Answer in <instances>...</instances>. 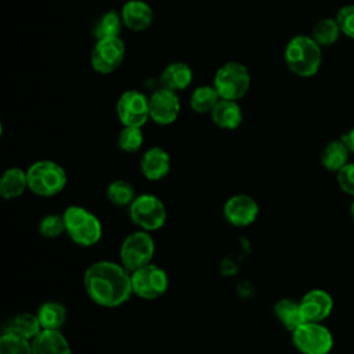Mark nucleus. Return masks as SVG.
<instances>
[{
    "label": "nucleus",
    "instance_id": "obj_10",
    "mask_svg": "<svg viewBox=\"0 0 354 354\" xmlns=\"http://www.w3.org/2000/svg\"><path fill=\"white\" fill-rule=\"evenodd\" d=\"M126 57V46L120 36L95 40L90 55V65L100 75H109L118 71Z\"/></svg>",
    "mask_w": 354,
    "mask_h": 354
},
{
    "label": "nucleus",
    "instance_id": "obj_6",
    "mask_svg": "<svg viewBox=\"0 0 354 354\" xmlns=\"http://www.w3.org/2000/svg\"><path fill=\"white\" fill-rule=\"evenodd\" d=\"M129 216L140 230L152 232L165 225L167 210L158 196L152 194H141L137 195L129 206Z\"/></svg>",
    "mask_w": 354,
    "mask_h": 354
},
{
    "label": "nucleus",
    "instance_id": "obj_11",
    "mask_svg": "<svg viewBox=\"0 0 354 354\" xmlns=\"http://www.w3.org/2000/svg\"><path fill=\"white\" fill-rule=\"evenodd\" d=\"M116 115L123 126L142 127L149 119V97L130 88L123 91L116 102Z\"/></svg>",
    "mask_w": 354,
    "mask_h": 354
},
{
    "label": "nucleus",
    "instance_id": "obj_22",
    "mask_svg": "<svg viewBox=\"0 0 354 354\" xmlns=\"http://www.w3.org/2000/svg\"><path fill=\"white\" fill-rule=\"evenodd\" d=\"M274 314L277 319L282 324V326L289 330L290 333L304 321L303 313H301V306L300 300H293L290 297H283L279 299L274 304Z\"/></svg>",
    "mask_w": 354,
    "mask_h": 354
},
{
    "label": "nucleus",
    "instance_id": "obj_14",
    "mask_svg": "<svg viewBox=\"0 0 354 354\" xmlns=\"http://www.w3.org/2000/svg\"><path fill=\"white\" fill-rule=\"evenodd\" d=\"M300 306L304 321L324 322L333 311V297L328 290L314 288L304 293Z\"/></svg>",
    "mask_w": 354,
    "mask_h": 354
},
{
    "label": "nucleus",
    "instance_id": "obj_33",
    "mask_svg": "<svg viewBox=\"0 0 354 354\" xmlns=\"http://www.w3.org/2000/svg\"><path fill=\"white\" fill-rule=\"evenodd\" d=\"M337 185L340 189L354 198V162H348L336 173Z\"/></svg>",
    "mask_w": 354,
    "mask_h": 354
},
{
    "label": "nucleus",
    "instance_id": "obj_34",
    "mask_svg": "<svg viewBox=\"0 0 354 354\" xmlns=\"http://www.w3.org/2000/svg\"><path fill=\"white\" fill-rule=\"evenodd\" d=\"M342 138H343V141L347 144L350 152L354 153V126H353L346 134H343Z\"/></svg>",
    "mask_w": 354,
    "mask_h": 354
},
{
    "label": "nucleus",
    "instance_id": "obj_4",
    "mask_svg": "<svg viewBox=\"0 0 354 354\" xmlns=\"http://www.w3.org/2000/svg\"><path fill=\"white\" fill-rule=\"evenodd\" d=\"M26 174L29 191L41 198L58 195L68 181L65 169L50 159H41L32 163L28 167Z\"/></svg>",
    "mask_w": 354,
    "mask_h": 354
},
{
    "label": "nucleus",
    "instance_id": "obj_16",
    "mask_svg": "<svg viewBox=\"0 0 354 354\" xmlns=\"http://www.w3.org/2000/svg\"><path fill=\"white\" fill-rule=\"evenodd\" d=\"M171 167V159L166 149L162 147L148 148L140 160V170L147 180L158 181L166 177Z\"/></svg>",
    "mask_w": 354,
    "mask_h": 354
},
{
    "label": "nucleus",
    "instance_id": "obj_20",
    "mask_svg": "<svg viewBox=\"0 0 354 354\" xmlns=\"http://www.w3.org/2000/svg\"><path fill=\"white\" fill-rule=\"evenodd\" d=\"M213 123L223 130H235L243 122V112L238 101L223 100L216 104L213 111L210 112Z\"/></svg>",
    "mask_w": 354,
    "mask_h": 354
},
{
    "label": "nucleus",
    "instance_id": "obj_1",
    "mask_svg": "<svg viewBox=\"0 0 354 354\" xmlns=\"http://www.w3.org/2000/svg\"><path fill=\"white\" fill-rule=\"evenodd\" d=\"M87 296L98 306L115 308L124 304L133 295L131 272L122 264L100 260L87 267L83 275Z\"/></svg>",
    "mask_w": 354,
    "mask_h": 354
},
{
    "label": "nucleus",
    "instance_id": "obj_21",
    "mask_svg": "<svg viewBox=\"0 0 354 354\" xmlns=\"http://www.w3.org/2000/svg\"><path fill=\"white\" fill-rule=\"evenodd\" d=\"M29 189L26 170L21 167H8L0 177V195L3 199H17Z\"/></svg>",
    "mask_w": 354,
    "mask_h": 354
},
{
    "label": "nucleus",
    "instance_id": "obj_24",
    "mask_svg": "<svg viewBox=\"0 0 354 354\" xmlns=\"http://www.w3.org/2000/svg\"><path fill=\"white\" fill-rule=\"evenodd\" d=\"M218 101L220 95L213 84H201L189 95L191 109L201 115L210 113Z\"/></svg>",
    "mask_w": 354,
    "mask_h": 354
},
{
    "label": "nucleus",
    "instance_id": "obj_29",
    "mask_svg": "<svg viewBox=\"0 0 354 354\" xmlns=\"http://www.w3.org/2000/svg\"><path fill=\"white\" fill-rule=\"evenodd\" d=\"M144 144V133L141 127L123 126L118 134V147L127 153L137 152Z\"/></svg>",
    "mask_w": 354,
    "mask_h": 354
},
{
    "label": "nucleus",
    "instance_id": "obj_30",
    "mask_svg": "<svg viewBox=\"0 0 354 354\" xmlns=\"http://www.w3.org/2000/svg\"><path fill=\"white\" fill-rule=\"evenodd\" d=\"M0 354H32L30 340L11 333L0 335Z\"/></svg>",
    "mask_w": 354,
    "mask_h": 354
},
{
    "label": "nucleus",
    "instance_id": "obj_8",
    "mask_svg": "<svg viewBox=\"0 0 354 354\" xmlns=\"http://www.w3.org/2000/svg\"><path fill=\"white\" fill-rule=\"evenodd\" d=\"M155 254V242L148 231L138 230L129 234L119 249L120 263L131 272L140 267L152 263Z\"/></svg>",
    "mask_w": 354,
    "mask_h": 354
},
{
    "label": "nucleus",
    "instance_id": "obj_26",
    "mask_svg": "<svg viewBox=\"0 0 354 354\" xmlns=\"http://www.w3.org/2000/svg\"><path fill=\"white\" fill-rule=\"evenodd\" d=\"M123 21L120 11L116 10H109L105 11L94 24L93 28V35L95 40L98 39H105V37H118L120 36L122 28H123Z\"/></svg>",
    "mask_w": 354,
    "mask_h": 354
},
{
    "label": "nucleus",
    "instance_id": "obj_35",
    "mask_svg": "<svg viewBox=\"0 0 354 354\" xmlns=\"http://www.w3.org/2000/svg\"><path fill=\"white\" fill-rule=\"evenodd\" d=\"M350 214H351V218H353V221H354V199H353L351 206H350Z\"/></svg>",
    "mask_w": 354,
    "mask_h": 354
},
{
    "label": "nucleus",
    "instance_id": "obj_31",
    "mask_svg": "<svg viewBox=\"0 0 354 354\" xmlns=\"http://www.w3.org/2000/svg\"><path fill=\"white\" fill-rule=\"evenodd\" d=\"M39 232L47 239L58 238L62 232H65V223L62 214L50 213L44 216L39 223Z\"/></svg>",
    "mask_w": 354,
    "mask_h": 354
},
{
    "label": "nucleus",
    "instance_id": "obj_15",
    "mask_svg": "<svg viewBox=\"0 0 354 354\" xmlns=\"http://www.w3.org/2000/svg\"><path fill=\"white\" fill-rule=\"evenodd\" d=\"M124 28L131 32H144L153 22V11L145 0H127L120 10Z\"/></svg>",
    "mask_w": 354,
    "mask_h": 354
},
{
    "label": "nucleus",
    "instance_id": "obj_18",
    "mask_svg": "<svg viewBox=\"0 0 354 354\" xmlns=\"http://www.w3.org/2000/svg\"><path fill=\"white\" fill-rule=\"evenodd\" d=\"M192 80H194V71L187 62H183V61L170 62L163 68L159 76L160 86L170 88L176 93L188 88Z\"/></svg>",
    "mask_w": 354,
    "mask_h": 354
},
{
    "label": "nucleus",
    "instance_id": "obj_7",
    "mask_svg": "<svg viewBox=\"0 0 354 354\" xmlns=\"http://www.w3.org/2000/svg\"><path fill=\"white\" fill-rule=\"evenodd\" d=\"M293 346L301 354H329L333 348V335L322 322L306 321L292 332Z\"/></svg>",
    "mask_w": 354,
    "mask_h": 354
},
{
    "label": "nucleus",
    "instance_id": "obj_27",
    "mask_svg": "<svg viewBox=\"0 0 354 354\" xmlns=\"http://www.w3.org/2000/svg\"><path fill=\"white\" fill-rule=\"evenodd\" d=\"M136 196L134 187L126 180H113L106 187L108 201L118 207H129Z\"/></svg>",
    "mask_w": 354,
    "mask_h": 354
},
{
    "label": "nucleus",
    "instance_id": "obj_13",
    "mask_svg": "<svg viewBox=\"0 0 354 354\" xmlns=\"http://www.w3.org/2000/svg\"><path fill=\"white\" fill-rule=\"evenodd\" d=\"M223 213L231 225L248 227L256 221L259 216V205L250 195L236 194L225 201Z\"/></svg>",
    "mask_w": 354,
    "mask_h": 354
},
{
    "label": "nucleus",
    "instance_id": "obj_19",
    "mask_svg": "<svg viewBox=\"0 0 354 354\" xmlns=\"http://www.w3.org/2000/svg\"><path fill=\"white\" fill-rule=\"evenodd\" d=\"M41 329L43 328L40 325L37 315L33 313L24 311V313H18V314L10 317L3 324L1 333H11V335H15V336H19L22 339L32 342L39 335V332Z\"/></svg>",
    "mask_w": 354,
    "mask_h": 354
},
{
    "label": "nucleus",
    "instance_id": "obj_25",
    "mask_svg": "<svg viewBox=\"0 0 354 354\" xmlns=\"http://www.w3.org/2000/svg\"><path fill=\"white\" fill-rule=\"evenodd\" d=\"M36 315L43 329H61L66 322V308L59 301H44Z\"/></svg>",
    "mask_w": 354,
    "mask_h": 354
},
{
    "label": "nucleus",
    "instance_id": "obj_3",
    "mask_svg": "<svg viewBox=\"0 0 354 354\" xmlns=\"http://www.w3.org/2000/svg\"><path fill=\"white\" fill-rule=\"evenodd\" d=\"M65 232L79 246H94L102 238V223L88 209L72 205L62 213Z\"/></svg>",
    "mask_w": 354,
    "mask_h": 354
},
{
    "label": "nucleus",
    "instance_id": "obj_23",
    "mask_svg": "<svg viewBox=\"0 0 354 354\" xmlns=\"http://www.w3.org/2000/svg\"><path fill=\"white\" fill-rule=\"evenodd\" d=\"M350 149L343 138L329 141L321 152V163L329 171H339L344 165L348 163Z\"/></svg>",
    "mask_w": 354,
    "mask_h": 354
},
{
    "label": "nucleus",
    "instance_id": "obj_5",
    "mask_svg": "<svg viewBox=\"0 0 354 354\" xmlns=\"http://www.w3.org/2000/svg\"><path fill=\"white\" fill-rule=\"evenodd\" d=\"M250 72L242 62L228 61L218 66L213 76V86L223 100L239 101L250 88Z\"/></svg>",
    "mask_w": 354,
    "mask_h": 354
},
{
    "label": "nucleus",
    "instance_id": "obj_28",
    "mask_svg": "<svg viewBox=\"0 0 354 354\" xmlns=\"http://www.w3.org/2000/svg\"><path fill=\"white\" fill-rule=\"evenodd\" d=\"M342 35L336 18H322L313 28V39L321 47H329L335 44Z\"/></svg>",
    "mask_w": 354,
    "mask_h": 354
},
{
    "label": "nucleus",
    "instance_id": "obj_17",
    "mask_svg": "<svg viewBox=\"0 0 354 354\" xmlns=\"http://www.w3.org/2000/svg\"><path fill=\"white\" fill-rule=\"evenodd\" d=\"M30 344L32 354H72L71 344L61 329H41Z\"/></svg>",
    "mask_w": 354,
    "mask_h": 354
},
{
    "label": "nucleus",
    "instance_id": "obj_2",
    "mask_svg": "<svg viewBox=\"0 0 354 354\" xmlns=\"http://www.w3.org/2000/svg\"><path fill=\"white\" fill-rule=\"evenodd\" d=\"M283 59L293 75L299 77H313L322 64V47L313 36L296 35L286 43Z\"/></svg>",
    "mask_w": 354,
    "mask_h": 354
},
{
    "label": "nucleus",
    "instance_id": "obj_32",
    "mask_svg": "<svg viewBox=\"0 0 354 354\" xmlns=\"http://www.w3.org/2000/svg\"><path fill=\"white\" fill-rule=\"evenodd\" d=\"M336 21L342 35L354 39V4L343 6L336 14Z\"/></svg>",
    "mask_w": 354,
    "mask_h": 354
},
{
    "label": "nucleus",
    "instance_id": "obj_12",
    "mask_svg": "<svg viewBox=\"0 0 354 354\" xmlns=\"http://www.w3.org/2000/svg\"><path fill=\"white\" fill-rule=\"evenodd\" d=\"M181 111V101L176 91L159 87L149 95V116L159 126L174 123Z\"/></svg>",
    "mask_w": 354,
    "mask_h": 354
},
{
    "label": "nucleus",
    "instance_id": "obj_9",
    "mask_svg": "<svg viewBox=\"0 0 354 354\" xmlns=\"http://www.w3.org/2000/svg\"><path fill=\"white\" fill-rule=\"evenodd\" d=\"M169 288L167 272L158 264L149 263L131 271L133 295L144 300H155L166 293Z\"/></svg>",
    "mask_w": 354,
    "mask_h": 354
}]
</instances>
